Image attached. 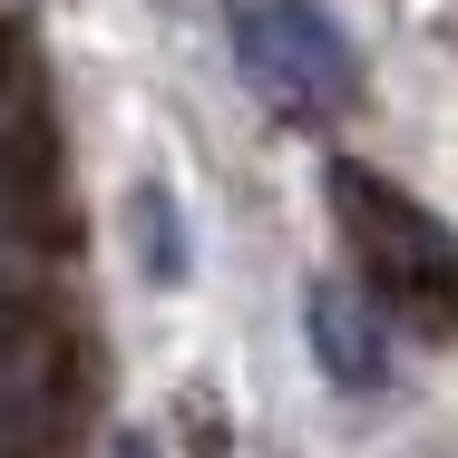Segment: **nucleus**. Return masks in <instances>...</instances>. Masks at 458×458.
I'll return each mask as SVG.
<instances>
[{"mask_svg": "<svg viewBox=\"0 0 458 458\" xmlns=\"http://www.w3.org/2000/svg\"><path fill=\"white\" fill-rule=\"evenodd\" d=\"M107 458H157V439H137V429H127V439H107Z\"/></svg>", "mask_w": 458, "mask_h": 458, "instance_id": "obj_5", "label": "nucleus"}, {"mask_svg": "<svg viewBox=\"0 0 458 458\" xmlns=\"http://www.w3.org/2000/svg\"><path fill=\"white\" fill-rule=\"evenodd\" d=\"M127 244H137V274L157 283V293L185 283V215H176V195H166L157 176L127 185Z\"/></svg>", "mask_w": 458, "mask_h": 458, "instance_id": "obj_4", "label": "nucleus"}, {"mask_svg": "<svg viewBox=\"0 0 458 458\" xmlns=\"http://www.w3.org/2000/svg\"><path fill=\"white\" fill-rule=\"evenodd\" d=\"M302 322H312V352H322V380L332 390H390V342H380V322L361 312V293L312 283Z\"/></svg>", "mask_w": 458, "mask_h": 458, "instance_id": "obj_3", "label": "nucleus"}, {"mask_svg": "<svg viewBox=\"0 0 458 458\" xmlns=\"http://www.w3.org/2000/svg\"><path fill=\"white\" fill-rule=\"evenodd\" d=\"M332 215H342V244L361 254V274L380 293H400L420 312H449L458 302V234L420 195H400L370 166H332Z\"/></svg>", "mask_w": 458, "mask_h": 458, "instance_id": "obj_2", "label": "nucleus"}, {"mask_svg": "<svg viewBox=\"0 0 458 458\" xmlns=\"http://www.w3.org/2000/svg\"><path fill=\"white\" fill-rule=\"evenodd\" d=\"M225 10H234V59H244L264 107H283V117L352 107L361 59H352V39H342V20L322 0H225Z\"/></svg>", "mask_w": 458, "mask_h": 458, "instance_id": "obj_1", "label": "nucleus"}]
</instances>
